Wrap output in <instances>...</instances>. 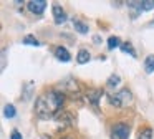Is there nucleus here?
Instances as JSON below:
<instances>
[{
	"instance_id": "3",
	"label": "nucleus",
	"mask_w": 154,
	"mask_h": 139,
	"mask_svg": "<svg viewBox=\"0 0 154 139\" xmlns=\"http://www.w3.org/2000/svg\"><path fill=\"white\" fill-rule=\"evenodd\" d=\"M60 91L63 94H68L71 96V99H78L80 98V86L78 83L75 81L73 78H66L60 83Z\"/></svg>"
},
{
	"instance_id": "20",
	"label": "nucleus",
	"mask_w": 154,
	"mask_h": 139,
	"mask_svg": "<svg viewBox=\"0 0 154 139\" xmlns=\"http://www.w3.org/2000/svg\"><path fill=\"white\" fill-rule=\"evenodd\" d=\"M141 3H143V12L154 10V0H141Z\"/></svg>"
},
{
	"instance_id": "22",
	"label": "nucleus",
	"mask_w": 154,
	"mask_h": 139,
	"mask_svg": "<svg viewBox=\"0 0 154 139\" xmlns=\"http://www.w3.org/2000/svg\"><path fill=\"white\" fill-rule=\"evenodd\" d=\"M5 60H7V50H2V66H0V68L2 70H5Z\"/></svg>"
},
{
	"instance_id": "9",
	"label": "nucleus",
	"mask_w": 154,
	"mask_h": 139,
	"mask_svg": "<svg viewBox=\"0 0 154 139\" xmlns=\"http://www.w3.org/2000/svg\"><path fill=\"white\" fill-rule=\"evenodd\" d=\"M35 93V83L33 81H27L22 86V99L23 101H30V98H33Z\"/></svg>"
},
{
	"instance_id": "1",
	"label": "nucleus",
	"mask_w": 154,
	"mask_h": 139,
	"mask_svg": "<svg viewBox=\"0 0 154 139\" xmlns=\"http://www.w3.org/2000/svg\"><path fill=\"white\" fill-rule=\"evenodd\" d=\"M65 103V94L60 89H48L35 99V114L40 119H55Z\"/></svg>"
},
{
	"instance_id": "5",
	"label": "nucleus",
	"mask_w": 154,
	"mask_h": 139,
	"mask_svg": "<svg viewBox=\"0 0 154 139\" xmlns=\"http://www.w3.org/2000/svg\"><path fill=\"white\" fill-rule=\"evenodd\" d=\"M131 128L128 122H116L111 129V139H129Z\"/></svg>"
},
{
	"instance_id": "7",
	"label": "nucleus",
	"mask_w": 154,
	"mask_h": 139,
	"mask_svg": "<svg viewBox=\"0 0 154 139\" xmlns=\"http://www.w3.org/2000/svg\"><path fill=\"white\" fill-rule=\"evenodd\" d=\"M47 5L48 3L45 0H30V2H27L28 10L32 13H35V15H42L45 12V8H47Z\"/></svg>"
},
{
	"instance_id": "17",
	"label": "nucleus",
	"mask_w": 154,
	"mask_h": 139,
	"mask_svg": "<svg viewBox=\"0 0 154 139\" xmlns=\"http://www.w3.org/2000/svg\"><path fill=\"white\" fill-rule=\"evenodd\" d=\"M152 129L151 128H144L137 132V139H152Z\"/></svg>"
},
{
	"instance_id": "8",
	"label": "nucleus",
	"mask_w": 154,
	"mask_h": 139,
	"mask_svg": "<svg viewBox=\"0 0 154 139\" xmlns=\"http://www.w3.org/2000/svg\"><path fill=\"white\" fill-rule=\"evenodd\" d=\"M51 13H53V18H55V23L57 25H61V23L66 22V12H65L63 8H61V5H58V3H53L51 5Z\"/></svg>"
},
{
	"instance_id": "13",
	"label": "nucleus",
	"mask_w": 154,
	"mask_h": 139,
	"mask_svg": "<svg viewBox=\"0 0 154 139\" xmlns=\"http://www.w3.org/2000/svg\"><path fill=\"white\" fill-rule=\"evenodd\" d=\"M121 83V76L119 75H111L109 78L106 79V88L108 89H114V88H118V85Z\"/></svg>"
},
{
	"instance_id": "23",
	"label": "nucleus",
	"mask_w": 154,
	"mask_h": 139,
	"mask_svg": "<svg viewBox=\"0 0 154 139\" xmlns=\"http://www.w3.org/2000/svg\"><path fill=\"white\" fill-rule=\"evenodd\" d=\"M61 139H71V137H61Z\"/></svg>"
},
{
	"instance_id": "16",
	"label": "nucleus",
	"mask_w": 154,
	"mask_h": 139,
	"mask_svg": "<svg viewBox=\"0 0 154 139\" xmlns=\"http://www.w3.org/2000/svg\"><path fill=\"white\" fill-rule=\"evenodd\" d=\"M15 114H17V109H15V106L14 104H5L4 106V116L7 119H12V118H15Z\"/></svg>"
},
{
	"instance_id": "11",
	"label": "nucleus",
	"mask_w": 154,
	"mask_h": 139,
	"mask_svg": "<svg viewBox=\"0 0 154 139\" xmlns=\"http://www.w3.org/2000/svg\"><path fill=\"white\" fill-rule=\"evenodd\" d=\"M73 26H75V30H76L78 33H81V35H86V33L90 32L88 23H85L83 20H80V18H73Z\"/></svg>"
},
{
	"instance_id": "12",
	"label": "nucleus",
	"mask_w": 154,
	"mask_h": 139,
	"mask_svg": "<svg viewBox=\"0 0 154 139\" xmlns=\"http://www.w3.org/2000/svg\"><path fill=\"white\" fill-rule=\"evenodd\" d=\"M90 60H91V55H90V51H88V50L81 48L80 51H78V55H76V63L85 65V63H88Z\"/></svg>"
},
{
	"instance_id": "15",
	"label": "nucleus",
	"mask_w": 154,
	"mask_h": 139,
	"mask_svg": "<svg viewBox=\"0 0 154 139\" xmlns=\"http://www.w3.org/2000/svg\"><path fill=\"white\" fill-rule=\"evenodd\" d=\"M121 40H119V36H116V35H113V36H109L108 38V50H114V48H121Z\"/></svg>"
},
{
	"instance_id": "10",
	"label": "nucleus",
	"mask_w": 154,
	"mask_h": 139,
	"mask_svg": "<svg viewBox=\"0 0 154 139\" xmlns=\"http://www.w3.org/2000/svg\"><path fill=\"white\" fill-rule=\"evenodd\" d=\"M53 53H55V56H57L60 61H63V63H68L71 60V55H70V51H68L65 46H57V48L53 50Z\"/></svg>"
},
{
	"instance_id": "4",
	"label": "nucleus",
	"mask_w": 154,
	"mask_h": 139,
	"mask_svg": "<svg viewBox=\"0 0 154 139\" xmlns=\"http://www.w3.org/2000/svg\"><path fill=\"white\" fill-rule=\"evenodd\" d=\"M55 121H57L58 128L60 129H66V128H73L75 126V114L70 109H63L55 116Z\"/></svg>"
},
{
	"instance_id": "18",
	"label": "nucleus",
	"mask_w": 154,
	"mask_h": 139,
	"mask_svg": "<svg viewBox=\"0 0 154 139\" xmlns=\"http://www.w3.org/2000/svg\"><path fill=\"white\" fill-rule=\"evenodd\" d=\"M121 50H123L124 53H128V55H131L133 58H136V56H137L136 50H134V48H133V45H131V43H128V42L121 45Z\"/></svg>"
},
{
	"instance_id": "6",
	"label": "nucleus",
	"mask_w": 154,
	"mask_h": 139,
	"mask_svg": "<svg viewBox=\"0 0 154 139\" xmlns=\"http://www.w3.org/2000/svg\"><path fill=\"white\" fill-rule=\"evenodd\" d=\"M103 89L101 88H91L86 91V101L93 106L94 109H100V101H101V96H103Z\"/></svg>"
},
{
	"instance_id": "19",
	"label": "nucleus",
	"mask_w": 154,
	"mask_h": 139,
	"mask_svg": "<svg viewBox=\"0 0 154 139\" xmlns=\"http://www.w3.org/2000/svg\"><path fill=\"white\" fill-rule=\"evenodd\" d=\"M23 45H30V46H40V42L35 38L33 35H25L23 36Z\"/></svg>"
},
{
	"instance_id": "14",
	"label": "nucleus",
	"mask_w": 154,
	"mask_h": 139,
	"mask_svg": "<svg viewBox=\"0 0 154 139\" xmlns=\"http://www.w3.org/2000/svg\"><path fill=\"white\" fill-rule=\"evenodd\" d=\"M144 70H146V73H154V55H147L146 58H144Z\"/></svg>"
},
{
	"instance_id": "2",
	"label": "nucleus",
	"mask_w": 154,
	"mask_h": 139,
	"mask_svg": "<svg viewBox=\"0 0 154 139\" xmlns=\"http://www.w3.org/2000/svg\"><path fill=\"white\" fill-rule=\"evenodd\" d=\"M108 103L111 106H116V108H126L133 103V93L128 88H123L119 91H116L114 94L108 96Z\"/></svg>"
},
{
	"instance_id": "21",
	"label": "nucleus",
	"mask_w": 154,
	"mask_h": 139,
	"mask_svg": "<svg viewBox=\"0 0 154 139\" xmlns=\"http://www.w3.org/2000/svg\"><path fill=\"white\" fill-rule=\"evenodd\" d=\"M10 139H23L20 134V131H17V129H14V131L10 132Z\"/></svg>"
},
{
	"instance_id": "24",
	"label": "nucleus",
	"mask_w": 154,
	"mask_h": 139,
	"mask_svg": "<svg viewBox=\"0 0 154 139\" xmlns=\"http://www.w3.org/2000/svg\"><path fill=\"white\" fill-rule=\"evenodd\" d=\"M151 25H154V20H152V22H151Z\"/></svg>"
}]
</instances>
